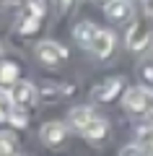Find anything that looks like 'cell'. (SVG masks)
<instances>
[{"label":"cell","mask_w":153,"mask_h":156,"mask_svg":"<svg viewBox=\"0 0 153 156\" xmlns=\"http://www.w3.org/2000/svg\"><path fill=\"white\" fill-rule=\"evenodd\" d=\"M83 47L96 57H109L112 50H114V34L106 31V29H93Z\"/></svg>","instance_id":"obj_1"},{"label":"cell","mask_w":153,"mask_h":156,"mask_svg":"<svg viewBox=\"0 0 153 156\" xmlns=\"http://www.w3.org/2000/svg\"><path fill=\"white\" fill-rule=\"evenodd\" d=\"M37 57L44 65H55V62H60V60L68 57V50L62 44H57V42H52V39H44V42L37 44Z\"/></svg>","instance_id":"obj_2"},{"label":"cell","mask_w":153,"mask_h":156,"mask_svg":"<svg viewBox=\"0 0 153 156\" xmlns=\"http://www.w3.org/2000/svg\"><path fill=\"white\" fill-rule=\"evenodd\" d=\"M11 96H13V104H16L18 109H26V107H31L34 99H37V89H34V83H29V81H18Z\"/></svg>","instance_id":"obj_3"},{"label":"cell","mask_w":153,"mask_h":156,"mask_svg":"<svg viewBox=\"0 0 153 156\" xmlns=\"http://www.w3.org/2000/svg\"><path fill=\"white\" fill-rule=\"evenodd\" d=\"M106 130H109L106 120H104V117H99V115H93L91 120L81 128V135H86L88 140H93V143H96V140H104V138H106Z\"/></svg>","instance_id":"obj_4"},{"label":"cell","mask_w":153,"mask_h":156,"mask_svg":"<svg viewBox=\"0 0 153 156\" xmlns=\"http://www.w3.org/2000/svg\"><path fill=\"white\" fill-rule=\"evenodd\" d=\"M122 86H125V83H122V78L120 76H112V78H106L104 83L93 91V99H96V101H112L114 96H120Z\"/></svg>","instance_id":"obj_5"},{"label":"cell","mask_w":153,"mask_h":156,"mask_svg":"<svg viewBox=\"0 0 153 156\" xmlns=\"http://www.w3.org/2000/svg\"><path fill=\"white\" fill-rule=\"evenodd\" d=\"M39 135H42V140L47 146H60L62 140H65L68 130H65V125H62V122H44L42 130H39Z\"/></svg>","instance_id":"obj_6"},{"label":"cell","mask_w":153,"mask_h":156,"mask_svg":"<svg viewBox=\"0 0 153 156\" xmlns=\"http://www.w3.org/2000/svg\"><path fill=\"white\" fill-rule=\"evenodd\" d=\"M104 13L109 21H125V18H130L132 5H130V0H112V3L104 5Z\"/></svg>","instance_id":"obj_7"},{"label":"cell","mask_w":153,"mask_h":156,"mask_svg":"<svg viewBox=\"0 0 153 156\" xmlns=\"http://www.w3.org/2000/svg\"><path fill=\"white\" fill-rule=\"evenodd\" d=\"M145 44H148V29L140 21H135L130 26V31H127V47L130 50H143Z\"/></svg>","instance_id":"obj_8"},{"label":"cell","mask_w":153,"mask_h":156,"mask_svg":"<svg viewBox=\"0 0 153 156\" xmlns=\"http://www.w3.org/2000/svg\"><path fill=\"white\" fill-rule=\"evenodd\" d=\"M125 109H130V112L145 109V89H127L125 91Z\"/></svg>","instance_id":"obj_9"},{"label":"cell","mask_w":153,"mask_h":156,"mask_svg":"<svg viewBox=\"0 0 153 156\" xmlns=\"http://www.w3.org/2000/svg\"><path fill=\"white\" fill-rule=\"evenodd\" d=\"M91 117H93V109H91V107H73L70 115H68V120H70V125H73L75 130H81Z\"/></svg>","instance_id":"obj_10"},{"label":"cell","mask_w":153,"mask_h":156,"mask_svg":"<svg viewBox=\"0 0 153 156\" xmlns=\"http://www.w3.org/2000/svg\"><path fill=\"white\" fill-rule=\"evenodd\" d=\"M135 143L140 146L143 151H153V122L137 128V140H135Z\"/></svg>","instance_id":"obj_11"},{"label":"cell","mask_w":153,"mask_h":156,"mask_svg":"<svg viewBox=\"0 0 153 156\" xmlns=\"http://www.w3.org/2000/svg\"><path fill=\"white\" fill-rule=\"evenodd\" d=\"M13 96H11V91H5V89H0V122H5V120H11V115H13Z\"/></svg>","instance_id":"obj_12"},{"label":"cell","mask_w":153,"mask_h":156,"mask_svg":"<svg viewBox=\"0 0 153 156\" xmlns=\"http://www.w3.org/2000/svg\"><path fill=\"white\" fill-rule=\"evenodd\" d=\"M18 81V65L16 62H0V83H16Z\"/></svg>","instance_id":"obj_13"},{"label":"cell","mask_w":153,"mask_h":156,"mask_svg":"<svg viewBox=\"0 0 153 156\" xmlns=\"http://www.w3.org/2000/svg\"><path fill=\"white\" fill-rule=\"evenodd\" d=\"M93 29H96V26H93L91 21H81V23H78L75 29H73V37H75V42L86 44V39L91 37V31H93Z\"/></svg>","instance_id":"obj_14"},{"label":"cell","mask_w":153,"mask_h":156,"mask_svg":"<svg viewBox=\"0 0 153 156\" xmlns=\"http://www.w3.org/2000/svg\"><path fill=\"white\" fill-rule=\"evenodd\" d=\"M39 21H42V18H39V16H34V13L29 11V16L23 18V21H21V26H18V31H21V34H34V31L39 29Z\"/></svg>","instance_id":"obj_15"},{"label":"cell","mask_w":153,"mask_h":156,"mask_svg":"<svg viewBox=\"0 0 153 156\" xmlns=\"http://www.w3.org/2000/svg\"><path fill=\"white\" fill-rule=\"evenodd\" d=\"M11 154H16V140L11 135L0 133V156H11Z\"/></svg>","instance_id":"obj_16"},{"label":"cell","mask_w":153,"mask_h":156,"mask_svg":"<svg viewBox=\"0 0 153 156\" xmlns=\"http://www.w3.org/2000/svg\"><path fill=\"white\" fill-rule=\"evenodd\" d=\"M120 156H148V151H143L137 143H130V146H125L120 151Z\"/></svg>","instance_id":"obj_17"},{"label":"cell","mask_w":153,"mask_h":156,"mask_svg":"<svg viewBox=\"0 0 153 156\" xmlns=\"http://www.w3.org/2000/svg\"><path fill=\"white\" fill-rule=\"evenodd\" d=\"M29 11L34 13V16H39V18H44V0H29Z\"/></svg>","instance_id":"obj_18"},{"label":"cell","mask_w":153,"mask_h":156,"mask_svg":"<svg viewBox=\"0 0 153 156\" xmlns=\"http://www.w3.org/2000/svg\"><path fill=\"white\" fill-rule=\"evenodd\" d=\"M143 115L153 117V89H145V109H143Z\"/></svg>","instance_id":"obj_19"},{"label":"cell","mask_w":153,"mask_h":156,"mask_svg":"<svg viewBox=\"0 0 153 156\" xmlns=\"http://www.w3.org/2000/svg\"><path fill=\"white\" fill-rule=\"evenodd\" d=\"M11 122L16 125V128H23V125H26V115H23L21 109H18V112L13 109V115H11Z\"/></svg>","instance_id":"obj_20"},{"label":"cell","mask_w":153,"mask_h":156,"mask_svg":"<svg viewBox=\"0 0 153 156\" xmlns=\"http://www.w3.org/2000/svg\"><path fill=\"white\" fill-rule=\"evenodd\" d=\"M70 5H73V0H57V8H60V13H65Z\"/></svg>","instance_id":"obj_21"},{"label":"cell","mask_w":153,"mask_h":156,"mask_svg":"<svg viewBox=\"0 0 153 156\" xmlns=\"http://www.w3.org/2000/svg\"><path fill=\"white\" fill-rule=\"evenodd\" d=\"M145 76H148V78L153 81V65H148V68H145Z\"/></svg>","instance_id":"obj_22"},{"label":"cell","mask_w":153,"mask_h":156,"mask_svg":"<svg viewBox=\"0 0 153 156\" xmlns=\"http://www.w3.org/2000/svg\"><path fill=\"white\" fill-rule=\"evenodd\" d=\"M93 3H101V5H106V3H112V0H93Z\"/></svg>","instance_id":"obj_23"},{"label":"cell","mask_w":153,"mask_h":156,"mask_svg":"<svg viewBox=\"0 0 153 156\" xmlns=\"http://www.w3.org/2000/svg\"><path fill=\"white\" fill-rule=\"evenodd\" d=\"M0 55H3V47H0Z\"/></svg>","instance_id":"obj_24"},{"label":"cell","mask_w":153,"mask_h":156,"mask_svg":"<svg viewBox=\"0 0 153 156\" xmlns=\"http://www.w3.org/2000/svg\"><path fill=\"white\" fill-rule=\"evenodd\" d=\"M11 156H16V154H11Z\"/></svg>","instance_id":"obj_25"}]
</instances>
